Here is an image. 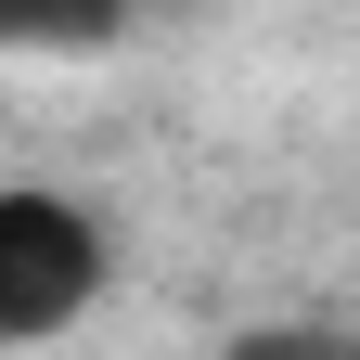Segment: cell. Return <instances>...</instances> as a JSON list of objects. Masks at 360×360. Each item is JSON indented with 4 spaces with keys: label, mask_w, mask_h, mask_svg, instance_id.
<instances>
[{
    "label": "cell",
    "mask_w": 360,
    "mask_h": 360,
    "mask_svg": "<svg viewBox=\"0 0 360 360\" xmlns=\"http://www.w3.org/2000/svg\"><path fill=\"white\" fill-rule=\"evenodd\" d=\"M103 219H90L77 193H52V180H13L0 193V347H52L90 296H103Z\"/></svg>",
    "instance_id": "6da1fadb"
},
{
    "label": "cell",
    "mask_w": 360,
    "mask_h": 360,
    "mask_svg": "<svg viewBox=\"0 0 360 360\" xmlns=\"http://www.w3.org/2000/svg\"><path fill=\"white\" fill-rule=\"evenodd\" d=\"M116 26H129V0H0L13 52H103Z\"/></svg>",
    "instance_id": "7a4b0ae2"
},
{
    "label": "cell",
    "mask_w": 360,
    "mask_h": 360,
    "mask_svg": "<svg viewBox=\"0 0 360 360\" xmlns=\"http://www.w3.org/2000/svg\"><path fill=\"white\" fill-rule=\"evenodd\" d=\"M232 360H335V335H309V322H283V335H245Z\"/></svg>",
    "instance_id": "3957f363"
}]
</instances>
